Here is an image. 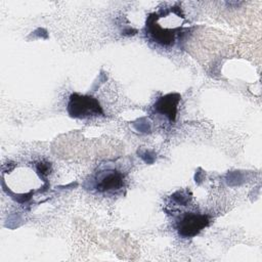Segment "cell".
<instances>
[{"label":"cell","mask_w":262,"mask_h":262,"mask_svg":"<svg viewBox=\"0 0 262 262\" xmlns=\"http://www.w3.org/2000/svg\"><path fill=\"white\" fill-rule=\"evenodd\" d=\"M209 224V219L203 214L187 213L178 222V233L182 237H192L196 235Z\"/></svg>","instance_id":"277c9868"},{"label":"cell","mask_w":262,"mask_h":262,"mask_svg":"<svg viewBox=\"0 0 262 262\" xmlns=\"http://www.w3.org/2000/svg\"><path fill=\"white\" fill-rule=\"evenodd\" d=\"M179 100L180 96L176 93L160 97L155 104V111L158 114L166 116L170 121H174L176 118Z\"/></svg>","instance_id":"5b68a950"},{"label":"cell","mask_w":262,"mask_h":262,"mask_svg":"<svg viewBox=\"0 0 262 262\" xmlns=\"http://www.w3.org/2000/svg\"><path fill=\"white\" fill-rule=\"evenodd\" d=\"M183 24L184 16L181 11L171 7L149 15L146 20V33L154 42L162 46H169L175 43Z\"/></svg>","instance_id":"6da1fadb"},{"label":"cell","mask_w":262,"mask_h":262,"mask_svg":"<svg viewBox=\"0 0 262 262\" xmlns=\"http://www.w3.org/2000/svg\"><path fill=\"white\" fill-rule=\"evenodd\" d=\"M123 185V176L116 170L105 171L98 176L96 188L100 191H111L120 188Z\"/></svg>","instance_id":"8992f818"},{"label":"cell","mask_w":262,"mask_h":262,"mask_svg":"<svg viewBox=\"0 0 262 262\" xmlns=\"http://www.w3.org/2000/svg\"><path fill=\"white\" fill-rule=\"evenodd\" d=\"M36 170L37 172L41 175V176H46L49 171H50V165L48 163H45V162H40L37 164L36 166Z\"/></svg>","instance_id":"52a82bcc"},{"label":"cell","mask_w":262,"mask_h":262,"mask_svg":"<svg viewBox=\"0 0 262 262\" xmlns=\"http://www.w3.org/2000/svg\"><path fill=\"white\" fill-rule=\"evenodd\" d=\"M67 108L71 117L78 119L96 117L103 114L101 105L96 98L79 93H74L70 96Z\"/></svg>","instance_id":"3957f363"},{"label":"cell","mask_w":262,"mask_h":262,"mask_svg":"<svg viewBox=\"0 0 262 262\" xmlns=\"http://www.w3.org/2000/svg\"><path fill=\"white\" fill-rule=\"evenodd\" d=\"M43 181V176L29 167H15L3 173V187L18 201L29 200Z\"/></svg>","instance_id":"7a4b0ae2"}]
</instances>
